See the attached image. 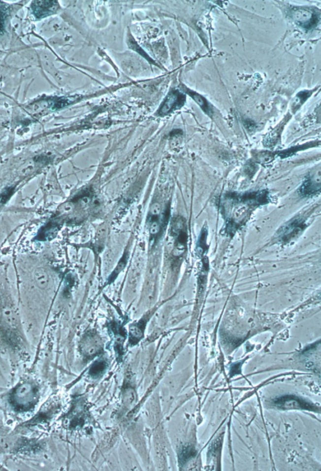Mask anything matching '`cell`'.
Masks as SVG:
<instances>
[{"label": "cell", "instance_id": "6da1fadb", "mask_svg": "<svg viewBox=\"0 0 321 471\" xmlns=\"http://www.w3.org/2000/svg\"><path fill=\"white\" fill-rule=\"evenodd\" d=\"M38 399L37 388L27 382L18 386L11 397V404L18 411H27L35 406Z\"/></svg>", "mask_w": 321, "mask_h": 471}, {"label": "cell", "instance_id": "7a4b0ae2", "mask_svg": "<svg viewBox=\"0 0 321 471\" xmlns=\"http://www.w3.org/2000/svg\"><path fill=\"white\" fill-rule=\"evenodd\" d=\"M171 233L175 239L173 254L175 256H180L187 249L188 239L187 226L182 217H178L173 220Z\"/></svg>", "mask_w": 321, "mask_h": 471}, {"label": "cell", "instance_id": "3957f363", "mask_svg": "<svg viewBox=\"0 0 321 471\" xmlns=\"http://www.w3.org/2000/svg\"><path fill=\"white\" fill-rule=\"evenodd\" d=\"M226 198L236 203L249 204L251 206L262 205L267 203L269 201V193L266 190L245 192L244 194L230 193L226 195Z\"/></svg>", "mask_w": 321, "mask_h": 471}, {"label": "cell", "instance_id": "277c9868", "mask_svg": "<svg viewBox=\"0 0 321 471\" xmlns=\"http://www.w3.org/2000/svg\"><path fill=\"white\" fill-rule=\"evenodd\" d=\"M290 17L298 26L310 30L317 26L320 15L316 10L309 8H294L290 10Z\"/></svg>", "mask_w": 321, "mask_h": 471}, {"label": "cell", "instance_id": "5b68a950", "mask_svg": "<svg viewBox=\"0 0 321 471\" xmlns=\"http://www.w3.org/2000/svg\"><path fill=\"white\" fill-rule=\"evenodd\" d=\"M306 224L302 218L295 217L286 223L279 230L277 238L280 242L287 243L296 237L306 229Z\"/></svg>", "mask_w": 321, "mask_h": 471}, {"label": "cell", "instance_id": "8992f818", "mask_svg": "<svg viewBox=\"0 0 321 471\" xmlns=\"http://www.w3.org/2000/svg\"><path fill=\"white\" fill-rule=\"evenodd\" d=\"M102 350V341L97 333L91 331L84 335L80 342V351L84 357L93 358Z\"/></svg>", "mask_w": 321, "mask_h": 471}, {"label": "cell", "instance_id": "52a82bcc", "mask_svg": "<svg viewBox=\"0 0 321 471\" xmlns=\"http://www.w3.org/2000/svg\"><path fill=\"white\" fill-rule=\"evenodd\" d=\"M274 404L277 408L283 410L302 409L309 411L317 410V408L313 404L295 395H285L279 397L275 400Z\"/></svg>", "mask_w": 321, "mask_h": 471}, {"label": "cell", "instance_id": "ba28073f", "mask_svg": "<svg viewBox=\"0 0 321 471\" xmlns=\"http://www.w3.org/2000/svg\"><path fill=\"white\" fill-rule=\"evenodd\" d=\"M186 101V96L181 92L175 90L172 91L167 96L161 106L159 110L160 116H166L170 112L180 109L184 105Z\"/></svg>", "mask_w": 321, "mask_h": 471}, {"label": "cell", "instance_id": "9c48e42d", "mask_svg": "<svg viewBox=\"0 0 321 471\" xmlns=\"http://www.w3.org/2000/svg\"><path fill=\"white\" fill-rule=\"evenodd\" d=\"M109 330L114 340V348L118 357H122L123 355V343L126 339V333L121 324L117 321H112L109 325Z\"/></svg>", "mask_w": 321, "mask_h": 471}, {"label": "cell", "instance_id": "30bf717a", "mask_svg": "<svg viewBox=\"0 0 321 471\" xmlns=\"http://www.w3.org/2000/svg\"><path fill=\"white\" fill-rule=\"evenodd\" d=\"M32 8L35 17L42 18L54 14L59 8V4L55 1H36L33 2Z\"/></svg>", "mask_w": 321, "mask_h": 471}, {"label": "cell", "instance_id": "8fae6325", "mask_svg": "<svg viewBox=\"0 0 321 471\" xmlns=\"http://www.w3.org/2000/svg\"><path fill=\"white\" fill-rule=\"evenodd\" d=\"M85 418L86 415H85L83 405L81 402L79 401L75 403L70 415H68L70 427L76 428V427L83 426Z\"/></svg>", "mask_w": 321, "mask_h": 471}, {"label": "cell", "instance_id": "7c38bea8", "mask_svg": "<svg viewBox=\"0 0 321 471\" xmlns=\"http://www.w3.org/2000/svg\"><path fill=\"white\" fill-rule=\"evenodd\" d=\"M320 184L315 182L310 177H308L302 183L301 187L299 188L298 193L300 196L311 197L320 194Z\"/></svg>", "mask_w": 321, "mask_h": 471}, {"label": "cell", "instance_id": "4fadbf2b", "mask_svg": "<svg viewBox=\"0 0 321 471\" xmlns=\"http://www.w3.org/2000/svg\"><path fill=\"white\" fill-rule=\"evenodd\" d=\"M146 321H140L138 323L130 326L129 331V342L132 345L137 344L143 337L144 329Z\"/></svg>", "mask_w": 321, "mask_h": 471}, {"label": "cell", "instance_id": "5bb4252c", "mask_svg": "<svg viewBox=\"0 0 321 471\" xmlns=\"http://www.w3.org/2000/svg\"><path fill=\"white\" fill-rule=\"evenodd\" d=\"M59 224L56 221H52L43 227L40 233H39L38 238L40 240H50L54 238L57 235V232L59 229Z\"/></svg>", "mask_w": 321, "mask_h": 471}, {"label": "cell", "instance_id": "9a60e30c", "mask_svg": "<svg viewBox=\"0 0 321 471\" xmlns=\"http://www.w3.org/2000/svg\"><path fill=\"white\" fill-rule=\"evenodd\" d=\"M187 94H189L190 97H192L194 101L199 105V107L201 108V109L203 110L205 113L209 116H212L213 114V111L212 108H211L210 105L208 104L207 101L206 100V99L204 98L202 96L199 95L198 93H194V92L191 90H189L187 89Z\"/></svg>", "mask_w": 321, "mask_h": 471}, {"label": "cell", "instance_id": "2e32d148", "mask_svg": "<svg viewBox=\"0 0 321 471\" xmlns=\"http://www.w3.org/2000/svg\"><path fill=\"white\" fill-rule=\"evenodd\" d=\"M196 451L191 445H185L181 449L179 454V463L181 466H184L193 457L196 456Z\"/></svg>", "mask_w": 321, "mask_h": 471}, {"label": "cell", "instance_id": "e0dca14e", "mask_svg": "<svg viewBox=\"0 0 321 471\" xmlns=\"http://www.w3.org/2000/svg\"><path fill=\"white\" fill-rule=\"evenodd\" d=\"M107 367H108V364L106 360L104 359L97 360L91 367L89 374L93 378L99 377L106 370Z\"/></svg>", "mask_w": 321, "mask_h": 471}, {"label": "cell", "instance_id": "ac0fdd59", "mask_svg": "<svg viewBox=\"0 0 321 471\" xmlns=\"http://www.w3.org/2000/svg\"><path fill=\"white\" fill-rule=\"evenodd\" d=\"M208 236V229L206 227H204L199 235L198 242H197V250L198 253L203 255L207 250L208 247L206 245V238Z\"/></svg>", "mask_w": 321, "mask_h": 471}, {"label": "cell", "instance_id": "d6986e66", "mask_svg": "<svg viewBox=\"0 0 321 471\" xmlns=\"http://www.w3.org/2000/svg\"><path fill=\"white\" fill-rule=\"evenodd\" d=\"M75 100L74 98H57L51 101L50 105L53 109H59L72 104Z\"/></svg>", "mask_w": 321, "mask_h": 471}, {"label": "cell", "instance_id": "ffe728a7", "mask_svg": "<svg viewBox=\"0 0 321 471\" xmlns=\"http://www.w3.org/2000/svg\"><path fill=\"white\" fill-rule=\"evenodd\" d=\"M127 264V256L125 255V256L123 257V258L121 259L120 262H119L118 266H117L115 270L112 272V274L110 275L108 281L110 282H112L115 280L116 278L119 275V273L125 269V266Z\"/></svg>", "mask_w": 321, "mask_h": 471}, {"label": "cell", "instance_id": "44dd1931", "mask_svg": "<svg viewBox=\"0 0 321 471\" xmlns=\"http://www.w3.org/2000/svg\"><path fill=\"white\" fill-rule=\"evenodd\" d=\"M35 279L39 286L41 287H45L47 284V275L42 269L38 270L35 273Z\"/></svg>", "mask_w": 321, "mask_h": 471}, {"label": "cell", "instance_id": "7402d4cb", "mask_svg": "<svg viewBox=\"0 0 321 471\" xmlns=\"http://www.w3.org/2000/svg\"><path fill=\"white\" fill-rule=\"evenodd\" d=\"M13 192H14V188L12 187H8L4 189L0 195V203H5L10 199Z\"/></svg>", "mask_w": 321, "mask_h": 471}, {"label": "cell", "instance_id": "603a6c76", "mask_svg": "<svg viewBox=\"0 0 321 471\" xmlns=\"http://www.w3.org/2000/svg\"><path fill=\"white\" fill-rule=\"evenodd\" d=\"M6 11L5 7L0 6V35L3 33L5 28Z\"/></svg>", "mask_w": 321, "mask_h": 471}, {"label": "cell", "instance_id": "cb8c5ba5", "mask_svg": "<svg viewBox=\"0 0 321 471\" xmlns=\"http://www.w3.org/2000/svg\"><path fill=\"white\" fill-rule=\"evenodd\" d=\"M311 93L310 91H302L300 92L299 94H297L296 96V102L297 103L299 102L300 104H302V103L304 102L307 99L310 97L311 95Z\"/></svg>", "mask_w": 321, "mask_h": 471}, {"label": "cell", "instance_id": "d4e9b609", "mask_svg": "<svg viewBox=\"0 0 321 471\" xmlns=\"http://www.w3.org/2000/svg\"><path fill=\"white\" fill-rule=\"evenodd\" d=\"M161 213V207L160 203H154L151 206L150 210V214L151 215H158Z\"/></svg>", "mask_w": 321, "mask_h": 471}, {"label": "cell", "instance_id": "484cf974", "mask_svg": "<svg viewBox=\"0 0 321 471\" xmlns=\"http://www.w3.org/2000/svg\"><path fill=\"white\" fill-rule=\"evenodd\" d=\"M241 366H242V364H241L240 362L235 363V364L231 365L230 368V376L239 374L241 371Z\"/></svg>", "mask_w": 321, "mask_h": 471}, {"label": "cell", "instance_id": "4316f807", "mask_svg": "<svg viewBox=\"0 0 321 471\" xmlns=\"http://www.w3.org/2000/svg\"><path fill=\"white\" fill-rule=\"evenodd\" d=\"M245 126L249 131H253L254 129L256 128V125L253 121L251 120H246V121L245 122Z\"/></svg>", "mask_w": 321, "mask_h": 471}]
</instances>
